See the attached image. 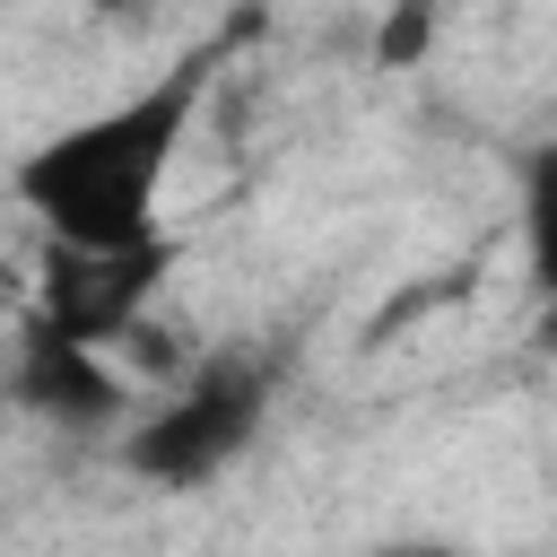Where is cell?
<instances>
[{
  "label": "cell",
  "instance_id": "obj_5",
  "mask_svg": "<svg viewBox=\"0 0 557 557\" xmlns=\"http://www.w3.org/2000/svg\"><path fill=\"white\" fill-rule=\"evenodd\" d=\"M522 270L548 305L557 296V139H540L522 157Z\"/></svg>",
  "mask_w": 557,
  "mask_h": 557
},
{
  "label": "cell",
  "instance_id": "obj_3",
  "mask_svg": "<svg viewBox=\"0 0 557 557\" xmlns=\"http://www.w3.org/2000/svg\"><path fill=\"white\" fill-rule=\"evenodd\" d=\"M174 261H183L174 235L113 244V252H96V244H44V252H35V331L113 357V348L157 313Z\"/></svg>",
  "mask_w": 557,
  "mask_h": 557
},
{
  "label": "cell",
  "instance_id": "obj_1",
  "mask_svg": "<svg viewBox=\"0 0 557 557\" xmlns=\"http://www.w3.org/2000/svg\"><path fill=\"white\" fill-rule=\"evenodd\" d=\"M209 78H218V52H183L148 87H131L122 104L78 113L52 139H35L9 165V191H17V209H35L44 244L113 252V244L165 235V174H174L191 122H200Z\"/></svg>",
  "mask_w": 557,
  "mask_h": 557
},
{
  "label": "cell",
  "instance_id": "obj_8",
  "mask_svg": "<svg viewBox=\"0 0 557 557\" xmlns=\"http://www.w3.org/2000/svg\"><path fill=\"white\" fill-rule=\"evenodd\" d=\"M531 348H540V357H557V296L540 305V322H531Z\"/></svg>",
  "mask_w": 557,
  "mask_h": 557
},
{
  "label": "cell",
  "instance_id": "obj_6",
  "mask_svg": "<svg viewBox=\"0 0 557 557\" xmlns=\"http://www.w3.org/2000/svg\"><path fill=\"white\" fill-rule=\"evenodd\" d=\"M435 17H444V0H383L374 70H418V61H426V44H435Z\"/></svg>",
  "mask_w": 557,
  "mask_h": 557
},
{
  "label": "cell",
  "instance_id": "obj_7",
  "mask_svg": "<svg viewBox=\"0 0 557 557\" xmlns=\"http://www.w3.org/2000/svg\"><path fill=\"white\" fill-rule=\"evenodd\" d=\"M366 557H461L453 540H383V548H366Z\"/></svg>",
  "mask_w": 557,
  "mask_h": 557
},
{
  "label": "cell",
  "instance_id": "obj_4",
  "mask_svg": "<svg viewBox=\"0 0 557 557\" xmlns=\"http://www.w3.org/2000/svg\"><path fill=\"white\" fill-rule=\"evenodd\" d=\"M9 392H17L35 418H52V426H104V418H122V400H131L104 348H70V339H52V331H35V322L17 331Z\"/></svg>",
  "mask_w": 557,
  "mask_h": 557
},
{
  "label": "cell",
  "instance_id": "obj_2",
  "mask_svg": "<svg viewBox=\"0 0 557 557\" xmlns=\"http://www.w3.org/2000/svg\"><path fill=\"white\" fill-rule=\"evenodd\" d=\"M270 357H200L157 409L131 418L122 435V470H139L148 487H209L218 470H235L270 418Z\"/></svg>",
  "mask_w": 557,
  "mask_h": 557
},
{
  "label": "cell",
  "instance_id": "obj_9",
  "mask_svg": "<svg viewBox=\"0 0 557 557\" xmlns=\"http://www.w3.org/2000/svg\"><path fill=\"white\" fill-rule=\"evenodd\" d=\"M87 9H96V17H139L148 0H87Z\"/></svg>",
  "mask_w": 557,
  "mask_h": 557
}]
</instances>
